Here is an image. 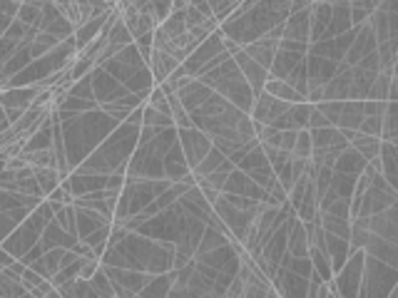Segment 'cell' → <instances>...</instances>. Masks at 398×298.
<instances>
[{
    "label": "cell",
    "instance_id": "6da1fadb",
    "mask_svg": "<svg viewBox=\"0 0 398 298\" xmlns=\"http://www.w3.org/2000/svg\"><path fill=\"white\" fill-rule=\"evenodd\" d=\"M199 82L207 85L212 92H217L219 97H224V100L237 107V110L247 112V115L252 112L254 102H257V95H254L252 87L247 85V80H244L242 70L237 68L234 58H229L227 63H222L217 70H212V73L202 75Z\"/></svg>",
    "mask_w": 398,
    "mask_h": 298
},
{
    "label": "cell",
    "instance_id": "7a4b0ae2",
    "mask_svg": "<svg viewBox=\"0 0 398 298\" xmlns=\"http://www.w3.org/2000/svg\"><path fill=\"white\" fill-rule=\"evenodd\" d=\"M364 264L366 251H351L346 266L331 279V291L339 298H359L361 281H364Z\"/></svg>",
    "mask_w": 398,
    "mask_h": 298
},
{
    "label": "cell",
    "instance_id": "3957f363",
    "mask_svg": "<svg viewBox=\"0 0 398 298\" xmlns=\"http://www.w3.org/2000/svg\"><path fill=\"white\" fill-rule=\"evenodd\" d=\"M222 53H227V50H224V35L217 30V33L209 35V38L199 45L195 53H192L190 58L182 63V68H185V73L190 75L192 80H197V77L202 75V70L207 68L214 58H219Z\"/></svg>",
    "mask_w": 398,
    "mask_h": 298
},
{
    "label": "cell",
    "instance_id": "277c9868",
    "mask_svg": "<svg viewBox=\"0 0 398 298\" xmlns=\"http://www.w3.org/2000/svg\"><path fill=\"white\" fill-rule=\"evenodd\" d=\"M177 140H180V147H182V152H185L187 164H190L192 172H195L199 164L204 162V157L214 149L212 140H209L204 132L195 130V127H192V130H177Z\"/></svg>",
    "mask_w": 398,
    "mask_h": 298
},
{
    "label": "cell",
    "instance_id": "5b68a950",
    "mask_svg": "<svg viewBox=\"0 0 398 298\" xmlns=\"http://www.w3.org/2000/svg\"><path fill=\"white\" fill-rule=\"evenodd\" d=\"M284 38L311 45V3H292V15L284 20Z\"/></svg>",
    "mask_w": 398,
    "mask_h": 298
},
{
    "label": "cell",
    "instance_id": "8992f818",
    "mask_svg": "<svg viewBox=\"0 0 398 298\" xmlns=\"http://www.w3.org/2000/svg\"><path fill=\"white\" fill-rule=\"evenodd\" d=\"M93 92H95V102H98L100 107L120 102L122 97L130 95V90H127L125 85H120V82L110 73H105V70H95L93 73Z\"/></svg>",
    "mask_w": 398,
    "mask_h": 298
},
{
    "label": "cell",
    "instance_id": "52a82bcc",
    "mask_svg": "<svg viewBox=\"0 0 398 298\" xmlns=\"http://www.w3.org/2000/svg\"><path fill=\"white\" fill-rule=\"evenodd\" d=\"M289 107H292V105H287V102H282V100H277V97H272V95H267V92H262V95L257 97V102H254V107H252V112H249V117H252L257 125L272 127L274 122L279 120V117L287 115Z\"/></svg>",
    "mask_w": 398,
    "mask_h": 298
},
{
    "label": "cell",
    "instance_id": "ba28073f",
    "mask_svg": "<svg viewBox=\"0 0 398 298\" xmlns=\"http://www.w3.org/2000/svg\"><path fill=\"white\" fill-rule=\"evenodd\" d=\"M222 194H234V197L254 199V202H264V197H267V192H264V189L259 187L254 179H249L242 169H234V172L229 174Z\"/></svg>",
    "mask_w": 398,
    "mask_h": 298
},
{
    "label": "cell",
    "instance_id": "9c48e42d",
    "mask_svg": "<svg viewBox=\"0 0 398 298\" xmlns=\"http://www.w3.org/2000/svg\"><path fill=\"white\" fill-rule=\"evenodd\" d=\"M234 63H237V68L242 70L244 80H247V85L252 87L254 95H257V97L262 95L264 87H267V82H269V70H264L262 65L254 63V60L249 58L244 50H239V53L234 55Z\"/></svg>",
    "mask_w": 398,
    "mask_h": 298
},
{
    "label": "cell",
    "instance_id": "30bf717a",
    "mask_svg": "<svg viewBox=\"0 0 398 298\" xmlns=\"http://www.w3.org/2000/svg\"><path fill=\"white\" fill-rule=\"evenodd\" d=\"M376 50H379V43H376L374 30H371L369 25H361L359 33H356V40L351 43L349 53H346L344 63L349 65V68H356V65H359L361 60L369 58V55L376 53Z\"/></svg>",
    "mask_w": 398,
    "mask_h": 298
},
{
    "label": "cell",
    "instance_id": "8fae6325",
    "mask_svg": "<svg viewBox=\"0 0 398 298\" xmlns=\"http://www.w3.org/2000/svg\"><path fill=\"white\" fill-rule=\"evenodd\" d=\"M190 174H192V169H190V164H187V157L180 147V140H177V145L172 147L165 157V179L170 184H180V182H185Z\"/></svg>",
    "mask_w": 398,
    "mask_h": 298
},
{
    "label": "cell",
    "instance_id": "7c38bea8",
    "mask_svg": "<svg viewBox=\"0 0 398 298\" xmlns=\"http://www.w3.org/2000/svg\"><path fill=\"white\" fill-rule=\"evenodd\" d=\"M331 8H334V15H331V23L321 40H336L354 28V23H351V3H331Z\"/></svg>",
    "mask_w": 398,
    "mask_h": 298
},
{
    "label": "cell",
    "instance_id": "4fadbf2b",
    "mask_svg": "<svg viewBox=\"0 0 398 298\" xmlns=\"http://www.w3.org/2000/svg\"><path fill=\"white\" fill-rule=\"evenodd\" d=\"M339 132L349 140V145L366 159V164L381 157V147H384V142H381L379 137H366V135H361V132H344V130H339Z\"/></svg>",
    "mask_w": 398,
    "mask_h": 298
},
{
    "label": "cell",
    "instance_id": "5bb4252c",
    "mask_svg": "<svg viewBox=\"0 0 398 298\" xmlns=\"http://www.w3.org/2000/svg\"><path fill=\"white\" fill-rule=\"evenodd\" d=\"M244 53H247L257 65H262L264 70H272L274 58H277V53H279V43L272 38H262V40H257V43L247 45Z\"/></svg>",
    "mask_w": 398,
    "mask_h": 298
},
{
    "label": "cell",
    "instance_id": "9a60e30c",
    "mask_svg": "<svg viewBox=\"0 0 398 298\" xmlns=\"http://www.w3.org/2000/svg\"><path fill=\"white\" fill-rule=\"evenodd\" d=\"M75 214H78V219H75V231H78V239L80 241H85L88 236H93L98 229H102V226L110 224L105 217H100L98 212H93V209L75 207Z\"/></svg>",
    "mask_w": 398,
    "mask_h": 298
},
{
    "label": "cell",
    "instance_id": "2e32d148",
    "mask_svg": "<svg viewBox=\"0 0 398 298\" xmlns=\"http://www.w3.org/2000/svg\"><path fill=\"white\" fill-rule=\"evenodd\" d=\"M180 65L182 63H177L172 55L162 53V50H155V53H152V60H150V73H152L155 85H165V82L170 80V75L175 73Z\"/></svg>",
    "mask_w": 398,
    "mask_h": 298
},
{
    "label": "cell",
    "instance_id": "e0dca14e",
    "mask_svg": "<svg viewBox=\"0 0 398 298\" xmlns=\"http://www.w3.org/2000/svg\"><path fill=\"white\" fill-rule=\"evenodd\" d=\"M331 15H334L331 3H311V40H309L311 45L324 38L326 28L331 23Z\"/></svg>",
    "mask_w": 398,
    "mask_h": 298
},
{
    "label": "cell",
    "instance_id": "ac0fdd59",
    "mask_svg": "<svg viewBox=\"0 0 398 298\" xmlns=\"http://www.w3.org/2000/svg\"><path fill=\"white\" fill-rule=\"evenodd\" d=\"M334 172L336 174H346V177H361L366 172V159L356 152L354 147H349L334 164Z\"/></svg>",
    "mask_w": 398,
    "mask_h": 298
},
{
    "label": "cell",
    "instance_id": "d6986e66",
    "mask_svg": "<svg viewBox=\"0 0 398 298\" xmlns=\"http://www.w3.org/2000/svg\"><path fill=\"white\" fill-rule=\"evenodd\" d=\"M361 122H364V102L346 100V102H344V112H341L339 122H336V130L359 132Z\"/></svg>",
    "mask_w": 398,
    "mask_h": 298
},
{
    "label": "cell",
    "instance_id": "ffe728a7",
    "mask_svg": "<svg viewBox=\"0 0 398 298\" xmlns=\"http://www.w3.org/2000/svg\"><path fill=\"white\" fill-rule=\"evenodd\" d=\"M264 92H267V95H272V97H277V100L287 102V105H304V102H306V97L301 95V92L294 90L289 82L274 80V77H269V82H267V87H264Z\"/></svg>",
    "mask_w": 398,
    "mask_h": 298
},
{
    "label": "cell",
    "instance_id": "44dd1931",
    "mask_svg": "<svg viewBox=\"0 0 398 298\" xmlns=\"http://www.w3.org/2000/svg\"><path fill=\"white\" fill-rule=\"evenodd\" d=\"M289 254L294 259H309V234H306V226L299 222V217L292 222L289 229Z\"/></svg>",
    "mask_w": 398,
    "mask_h": 298
},
{
    "label": "cell",
    "instance_id": "7402d4cb",
    "mask_svg": "<svg viewBox=\"0 0 398 298\" xmlns=\"http://www.w3.org/2000/svg\"><path fill=\"white\" fill-rule=\"evenodd\" d=\"M304 58L306 55H294V53H284V50H279L277 58H274L272 70H269V77H274V80H287Z\"/></svg>",
    "mask_w": 398,
    "mask_h": 298
},
{
    "label": "cell",
    "instance_id": "603a6c76",
    "mask_svg": "<svg viewBox=\"0 0 398 298\" xmlns=\"http://www.w3.org/2000/svg\"><path fill=\"white\" fill-rule=\"evenodd\" d=\"M33 177H35V182H38L40 192H43V199H48L50 194H53L55 189L63 184V174H60L58 169H53V167H38V169H33Z\"/></svg>",
    "mask_w": 398,
    "mask_h": 298
},
{
    "label": "cell",
    "instance_id": "cb8c5ba5",
    "mask_svg": "<svg viewBox=\"0 0 398 298\" xmlns=\"http://www.w3.org/2000/svg\"><path fill=\"white\" fill-rule=\"evenodd\" d=\"M175 286V279H172V271L170 274H160V276H152V281L147 284V289L142 291V298H167Z\"/></svg>",
    "mask_w": 398,
    "mask_h": 298
},
{
    "label": "cell",
    "instance_id": "d4e9b609",
    "mask_svg": "<svg viewBox=\"0 0 398 298\" xmlns=\"http://www.w3.org/2000/svg\"><path fill=\"white\" fill-rule=\"evenodd\" d=\"M381 142H389V145H396L398 142V102H389V105H386Z\"/></svg>",
    "mask_w": 398,
    "mask_h": 298
},
{
    "label": "cell",
    "instance_id": "484cf974",
    "mask_svg": "<svg viewBox=\"0 0 398 298\" xmlns=\"http://www.w3.org/2000/svg\"><path fill=\"white\" fill-rule=\"evenodd\" d=\"M356 182H359V177H346V174H336L334 172L329 192L334 194L336 199H351V197H354Z\"/></svg>",
    "mask_w": 398,
    "mask_h": 298
},
{
    "label": "cell",
    "instance_id": "4316f807",
    "mask_svg": "<svg viewBox=\"0 0 398 298\" xmlns=\"http://www.w3.org/2000/svg\"><path fill=\"white\" fill-rule=\"evenodd\" d=\"M224 162H227V157H224V154L219 152V149H212V152H209L207 157H204V162L199 164V167H197L192 174H195L197 179H204V177H209V174L219 172Z\"/></svg>",
    "mask_w": 398,
    "mask_h": 298
},
{
    "label": "cell",
    "instance_id": "83f0119b",
    "mask_svg": "<svg viewBox=\"0 0 398 298\" xmlns=\"http://www.w3.org/2000/svg\"><path fill=\"white\" fill-rule=\"evenodd\" d=\"M23 294H28L23 281L10 276L8 271H0V298H20Z\"/></svg>",
    "mask_w": 398,
    "mask_h": 298
},
{
    "label": "cell",
    "instance_id": "f1b7e54d",
    "mask_svg": "<svg viewBox=\"0 0 398 298\" xmlns=\"http://www.w3.org/2000/svg\"><path fill=\"white\" fill-rule=\"evenodd\" d=\"M391 82H394V77L389 73H381L376 77V82L371 85L369 90V97L366 100H374V102H389V95H391Z\"/></svg>",
    "mask_w": 398,
    "mask_h": 298
},
{
    "label": "cell",
    "instance_id": "f546056e",
    "mask_svg": "<svg viewBox=\"0 0 398 298\" xmlns=\"http://www.w3.org/2000/svg\"><path fill=\"white\" fill-rule=\"evenodd\" d=\"M376 8H379V3H351V23H354V28H361V25L369 23Z\"/></svg>",
    "mask_w": 398,
    "mask_h": 298
},
{
    "label": "cell",
    "instance_id": "4dcf8cb0",
    "mask_svg": "<svg viewBox=\"0 0 398 298\" xmlns=\"http://www.w3.org/2000/svg\"><path fill=\"white\" fill-rule=\"evenodd\" d=\"M294 157L301 159V162H311V154H314V142H311V132L301 130L297 137V145H294Z\"/></svg>",
    "mask_w": 398,
    "mask_h": 298
},
{
    "label": "cell",
    "instance_id": "1f68e13d",
    "mask_svg": "<svg viewBox=\"0 0 398 298\" xmlns=\"http://www.w3.org/2000/svg\"><path fill=\"white\" fill-rule=\"evenodd\" d=\"M359 132L366 137H379L381 140V132H384V117H364Z\"/></svg>",
    "mask_w": 398,
    "mask_h": 298
},
{
    "label": "cell",
    "instance_id": "d6a6232c",
    "mask_svg": "<svg viewBox=\"0 0 398 298\" xmlns=\"http://www.w3.org/2000/svg\"><path fill=\"white\" fill-rule=\"evenodd\" d=\"M316 107H319V110L324 112V117H326V120H329L334 127H336V122H339L341 112H344V102H319Z\"/></svg>",
    "mask_w": 398,
    "mask_h": 298
},
{
    "label": "cell",
    "instance_id": "836d02e7",
    "mask_svg": "<svg viewBox=\"0 0 398 298\" xmlns=\"http://www.w3.org/2000/svg\"><path fill=\"white\" fill-rule=\"evenodd\" d=\"M100 269H102V264H100L98 256H93V259H83V266H80V279H83V281H93L95 276H98Z\"/></svg>",
    "mask_w": 398,
    "mask_h": 298
},
{
    "label": "cell",
    "instance_id": "e575fe53",
    "mask_svg": "<svg viewBox=\"0 0 398 298\" xmlns=\"http://www.w3.org/2000/svg\"><path fill=\"white\" fill-rule=\"evenodd\" d=\"M279 50H284V53H294V55H309V45L297 43V40H287V38L279 40Z\"/></svg>",
    "mask_w": 398,
    "mask_h": 298
},
{
    "label": "cell",
    "instance_id": "d590c367",
    "mask_svg": "<svg viewBox=\"0 0 398 298\" xmlns=\"http://www.w3.org/2000/svg\"><path fill=\"white\" fill-rule=\"evenodd\" d=\"M326 127H334V125H331L324 117V112L314 105V110H311V115H309V130H326Z\"/></svg>",
    "mask_w": 398,
    "mask_h": 298
},
{
    "label": "cell",
    "instance_id": "8d00e7d4",
    "mask_svg": "<svg viewBox=\"0 0 398 298\" xmlns=\"http://www.w3.org/2000/svg\"><path fill=\"white\" fill-rule=\"evenodd\" d=\"M269 291H272L269 284H247L242 298H269Z\"/></svg>",
    "mask_w": 398,
    "mask_h": 298
},
{
    "label": "cell",
    "instance_id": "74e56055",
    "mask_svg": "<svg viewBox=\"0 0 398 298\" xmlns=\"http://www.w3.org/2000/svg\"><path fill=\"white\" fill-rule=\"evenodd\" d=\"M386 105H389V102L364 100V117H384L386 115Z\"/></svg>",
    "mask_w": 398,
    "mask_h": 298
},
{
    "label": "cell",
    "instance_id": "f35d334b",
    "mask_svg": "<svg viewBox=\"0 0 398 298\" xmlns=\"http://www.w3.org/2000/svg\"><path fill=\"white\" fill-rule=\"evenodd\" d=\"M20 281H23L25 291H30V289H35V286L43 284L45 279H43V276H40V274H35L33 269H25V274H23V279H20Z\"/></svg>",
    "mask_w": 398,
    "mask_h": 298
},
{
    "label": "cell",
    "instance_id": "ab89813d",
    "mask_svg": "<svg viewBox=\"0 0 398 298\" xmlns=\"http://www.w3.org/2000/svg\"><path fill=\"white\" fill-rule=\"evenodd\" d=\"M356 68H361V70H369V73H381V63H379V55L376 53H371L369 58H364L361 60Z\"/></svg>",
    "mask_w": 398,
    "mask_h": 298
},
{
    "label": "cell",
    "instance_id": "60d3db41",
    "mask_svg": "<svg viewBox=\"0 0 398 298\" xmlns=\"http://www.w3.org/2000/svg\"><path fill=\"white\" fill-rule=\"evenodd\" d=\"M297 137H299V132H282V147H279V149L292 154L294 145H297Z\"/></svg>",
    "mask_w": 398,
    "mask_h": 298
},
{
    "label": "cell",
    "instance_id": "b9f144b4",
    "mask_svg": "<svg viewBox=\"0 0 398 298\" xmlns=\"http://www.w3.org/2000/svg\"><path fill=\"white\" fill-rule=\"evenodd\" d=\"M15 261H18V259H15L13 254H8V251H5L3 246H0V269H3V271L10 269V266H13Z\"/></svg>",
    "mask_w": 398,
    "mask_h": 298
},
{
    "label": "cell",
    "instance_id": "7bdbcfd3",
    "mask_svg": "<svg viewBox=\"0 0 398 298\" xmlns=\"http://www.w3.org/2000/svg\"><path fill=\"white\" fill-rule=\"evenodd\" d=\"M5 130H10V122H8V117H5V110L0 107V135H3Z\"/></svg>",
    "mask_w": 398,
    "mask_h": 298
},
{
    "label": "cell",
    "instance_id": "ee69618b",
    "mask_svg": "<svg viewBox=\"0 0 398 298\" xmlns=\"http://www.w3.org/2000/svg\"><path fill=\"white\" fill-rule=\"evenodd\" d=\"M0 271H3V269H0Z\"/></svg>",
    "mask_w": 398,
    "mask_h": 298
}]
</instances>
